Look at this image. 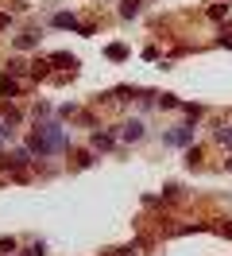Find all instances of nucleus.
I'll return each mask as SVG.
<instances>
[{
  "label": "nucleus",
  "mask_w": 232,
  "mask_h": 256,
  "mask_svg": "<svg viewBox=\"0 0 232 256\" xmlns=\"http://www.w3.org/2000/svg\"><path fill=\"white\" fill-rule=\"evenodd\" d=\"M229 167H232V163H229Z\"/></svg>",
  "instance_id": "obj_7"
},
{
  "label": "nucleus",
  "mask_w": 232,
  "mask_h": 256,
  "mask_svg": "<svg viewBox=\"0 0 232 256\" xmlns=\"http://www.w3.org/2000/svg\"><path fill=\"white\" fill-rule=\"evenodd\" d=\"M136 12H139V4H136V0H124V8H120V16H136Z\"/></svg>",
  "instance_id": "obj_6"
},
{
  "label": "nucleus",
  "mask_w": 232,
  "mask_h": 256,
  "mask_svg": "<svg viewBox=\"0 0 232 256\" xmlns=\"http://www.w3.org/2000/svg\"><path fill=\"white\" fill-rule=\"evenodd\" d=\"M190 136H194V124H186V128H178V132H170V136H167V144H186Z\"/></svg>",
  "instance_id": "obj_2"
},
{
  "label": "nucleus",
  "mask_w": 232,
  "mask_h": 256,
  "mask_svg": "<svg viewBox=\"0 0 232 256\" xmlns=\"http://www.w3.org/2000/svg\"><path fill=\"white\" fill-rule=\"evenodd\" d=\"M139 136H143V124H139V120L124 124V140H139Z\"/></svg>",
  "instance_id": "obj_3"
},
{
  "label": "nucleus",
  "mask_w": 232,
  "mask_h": 256,
  "mask_svg": "<svg viewBox=\"0 0 232 256\" xmlns=\"http://www.w3.org/2000/svg\"><path fill=\"white\" fill-rule=\"evenodd\" d=\"M217 144H225V148H232V128H221V132H217Z\"/></svg>",
  "instance_id": "obj_5"
},
{
  "label": "nucleus",
  "mask_w": 232,
  "mask_h": 256,
  "mask_svg": "<svg viewBox=\"0 0 232 256\" xmlns=\"http://www.w3.org/2000/svg\"><path fill=\"white\" fill-rule=\"evenodd\" d=\"M62 148H66V132H62L58 124H46L43 136L31 140V152H35V156H50V152H62Z\"/></svg>",
  "instance_id": "obj_1"
},
{
  "label": "nucleus",
  "mask_w": 232,
  "mask_h": 256,
  "mask_svg": "<svg viewBox=\"0 0 232 256\" xmlns=\"http://www.w3.org/2000/svg\"><path fill=\"white\" fill-rule=\"evenodd\" d=\"M54 28H77V20H74V16H66V12H62V16H54Z\"/></svg>",
  "instance_id": "obj_4"
}]
</instances>
